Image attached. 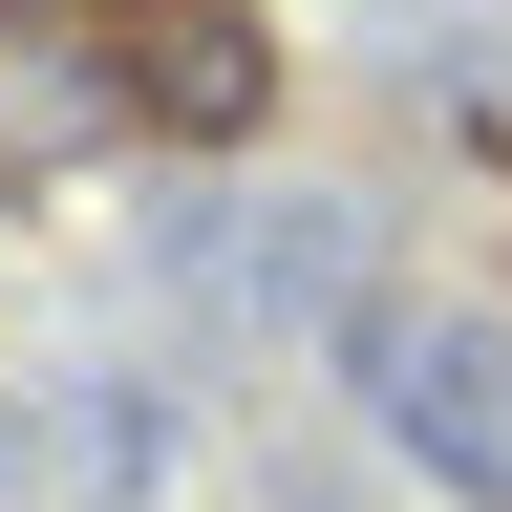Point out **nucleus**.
Wrapping results in <instances>:
<instances>
[{
	"label": "nucleus",
	"mask_w": 512,
	"mask_h": 512,
	"mask_svg": "<svg viewBox=\"0 0 512 512\" xmlns=\"http://www.w3.org/2000/svg\"><path fill=\"white\" fill-rule=\"evenodd\" d=\"M342 384H363V427L406 448L427 491H470V512H512V320H491V299H427V278H363V299H342Z\"/></svg>",
	"instance_id": "f257e3e1"
},
{
	"label": "nucleus",
	"mask_w": 512,
	"mask_h": 512,
	"mask_svg": "<svg viewBox=\"0 0 512 512\" xmlns=\"http://www.w3.org/2000/svg\"><path fill=\"white\" fill-rule=\"evenodd\" d=\"M86 86L128 128H171V150H235L278 107V22L256 0H86Z\"/></svg>",
	"instance_id": "f03ea898"
},
{
	"label": "nucleus",
	"mask_w": 512,
	"mask_h": 512,
	"mask_svg": "<svg viewBox=\"0 0 512 512\" xmlns=\"http://www.w3.org/2000/svg\"><path fill=\"white\" fill-rule=\"evenodd\" d=\"M192 256H214V299H256V320H342L363 278H342V214H320V192H278V214H235V235H192Z\"/></svg>",
	"instance_id": "7ed1b4c3"
},
{
	"label": "nucleus",
	"mask_w": 512,
	"mask_h": 512,
	"mask_svg": "<svg viewBox=\"0 0 512 512\" xmlns=\"http://www.w3.org/2000/svg\"><path fill=\"white\" fill-rule=\"evenodd\" d=\"M150 470H171V406H150V384H86V406H64V491H86V512H128Z\"/></svg>",
	"instance_id": "20e7f679"
},
{
	"label": "nucleus",
	"mask_w": 512,
	"mask_h": 512,
	"mask_svg": "<svg viewBox=\"0 0 512 512\" xmlns=\"http://www.w3.org/2000/svg\"><path fill=\"white\" fill-rule=\"evenodd\" d=\"M0 22H22V0H0Z\"/></svg>",
	"instance_id": "39448f33"
}]
</instances>
